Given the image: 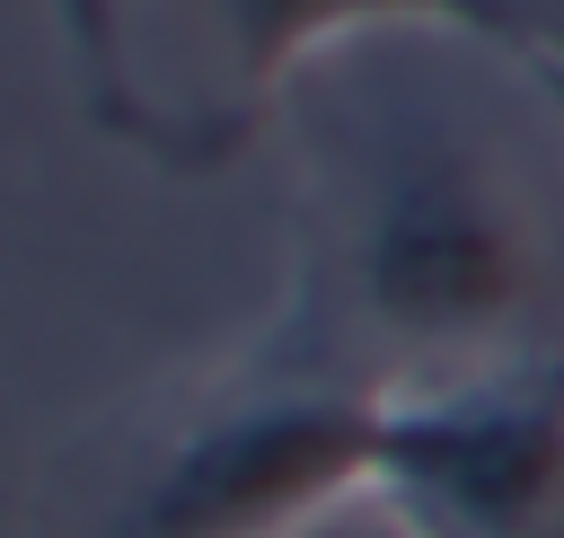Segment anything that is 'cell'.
I'll use <instances>...</instances> for the list:
<instances>
[{
  "label": "cell",
  "instance_id": "cell-2",
  "mask_svg": "<svg viewBox=\"0 0 564 538\" xmlns=\"http://www.w3.org/2000/svg\"><path fill=\"white\" fill-rule=\"evenodd\" d=\"M405 538H414V529H405Z\"/></svg>",
  "mask_w": 564,
  "mask_h": 538
},
{
  "label": "cell",
  "instance_id": "cell-1",
  "mask_svg": "<svg viewBox=\"0 0 564 538\" xmlns=\"http://www.w3.org/2000/svg\"><path fill=\"white\" fill-rule=\"evenodd\" d=\"M414 538H564V397H476L388 441Z\"/></svg>",
  "mask_w": 564,
  "mask_h": 538
}]
</instances>
